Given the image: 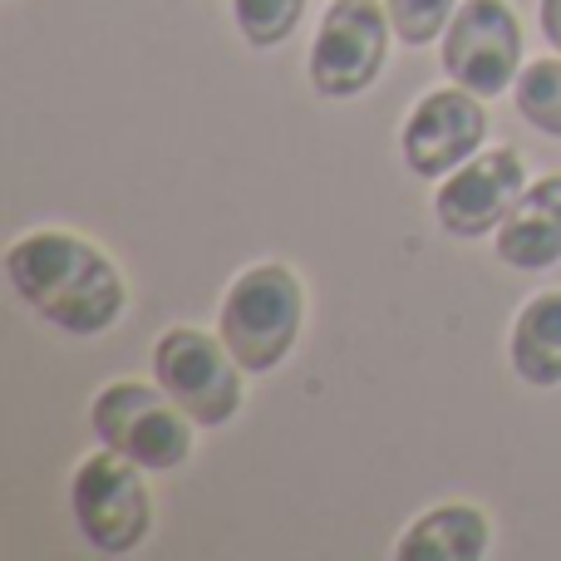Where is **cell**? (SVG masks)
<instances>
[{"mask_svg":"<svg viewBox=\"0 0 561 561\" xmlns=\"http://www.w3.org/2000/svg\"><path fill=\"white\" fill-rule=\"evenodd\" d=\"M493 542V527L478 507L468 503H444L428 507L424 517L404 527V537L394 542L399 561H478Z\"/></svg>","mask_w":561,"mask_h":561,"instance_id":"cell-11","label":"cell"},{"mask_svg":"<svg viewBox=\"0 0 561 561\" xmlns=\"http://www.w3.org/2000/svg\"><path fill=\"white\" fill-rule=\"evenodd\" d=\"M89 424H94L99 444L134 458L148 473H173L193 458L197 424L158 385H138V379L104 385L89 404Z\"/></svg>","mask_w":561,"mask_h":561,"instance_id":"cell-4","label":"cell"},{"mask_svg":"<svg viewBox=\"0 0 561 561\" xmlns=\"http://www.w3.org/2000/svg\"><path fill=\"white\" fill-rule=\"evenodd\" d=\"M537 25H542L547 45L561 55V0H537Z\"/></svg>","mask_w":561,"mask_h":561,"instance_id":"cell-16","label":"cell"},{"mask_svg":"<svg viewBox=\"0 0 561 561\" xmlns=\"http://www.w3.org/2000/svg\"><path fill=\"white\" fill-rule=\"evenodd\" d=\"M488 108L473 89L448 84L414 99V108L399 124V158L414 178H448L473 153H483Z\"/></svg>","mask_w":561,"mask_h":561,"instance_id":"cell-8","label":"cell"},{"mask_svg":"<svg viewBox=\"0 0 561 561\" xmlns=\"http://www.w3.org/2000/svg\"><path fill=\"white\" fill-rule=\"evenodd\" d=\"M527 183H533V178H527V163L517 148H483V153H473L463 168L438 178L434 222L444 227L448 237H463V242L488 237L503 227V217L513 213V203L523 197Z\"/></svg>","mask_w":561,"mask_h":561,"instance_id":"cell-9","label":"cell"},{"mask_svg":"<svg viewBox=\"0 0 561 561\" xmlns=\"http://www.w3.org/2000/svg\"><path fill=\"white\" fill-rule=\"evenodd\" d=\"M247 369L227 350L222 335H207L197 325H173L153 345V379L197 428H222L247 404Z\"/></svg>","mask_w":561,"mask_h":561,"instance_id":"cell-5","label":"cell"},{"mask_svg":"<svg viewBox=\"0 0 561 561\" xmlns=\"http://www.w3.org/2000/svg\"><path fill=\"white\" fill-rule=\"evenodd\" d=\"M497 262L513 272H547L561 262V173L533 178L503 227L493 232Z\"/></svg>","mask_w":561,"mask_h":561,"instance_id":"cell-10","label":"cell"},{"mask_svg":"<svg viewBox=\"0 0 561 561\" xmlns=\"http://www.w3.org/2000/svg\"><path fill=\"white\" fill-rule=\"evenodd\" d=\"M144 473L148 468H138L134 458L99 448L69 478V513L99 557H128L153 533V493Z\"/></svg>","mask_w":561,"mask_h":561,"instance_id":"cell-3","label":"cell"},{"mask_svg":"<svg viewBox=\"0 0 561 561\" xmlns=\"http://www.w3.org/2000/svg\"><path fill=\"white\" fill-rule=\"evenodd\" d=\"M389 39H394V25H389V10L379 0H330L306 55L310 89L320 99H335V104L359 99L385 75Z\"/></svg>","mask_w":561,"mask_h":561,"instance_id":"cell-6","label":"cell"},{"mask_svg":"<svg viewBox=\"0 0 561 561\" xmlns=\"http://www.w3.org/2000/svg\"><path fill=\"white\" fill-rule=\"evenodd\" d=\"M513 375L533 389L561 385V290H537L513 320L507 335Z\"/></svg>","mask_w":561,"mask_h":561,"instance_id":"cell-12","label":"cell"},{"mask_svg":"<svg viewBox=\"0 0 561 561\" xmlns=\"http://www.w3.org/2000/svg\"><path fill=\"white\" fill-rule=\"evenodd\" d=\"M438 65L478 99H497L523 75V25L507 0H463L438 35Z\"/></svg>","mask_w":561,"mask_h":561,"instance_id":"cell-7","label":"cell"},{"mask_svg":"<svg viewBox=\"0 0 561 561\" xmlns=\"http://www.w3.org/2000/svg\"><path fill=\"white\" fill-rule=\"evenodd\" d=\"M300 320H306V286L290 266L256 262L227 286L217 310V335L237 355L247 375H272L296 350Z\"/></svg>","mask_w":561,"mask_h":561,"instance_id":"cell-2","label":"cell"},{"mask_svg":"<svg viewBox=\"0 0 561 561\" xmlns=\"http://www.w3.org/2000/svg\"><path fill=\"white\" fill-rule=\"evenodd\" d=\"M513 104L537 134L561 138V55L552 59H527L523 75L513 84Z\"/></svg>","mask_w":561,"mask_h":561,"instance_id":"cell-13","label":"cell"},{"mask_svg":"<svg viewBox=\"0 0 561 561\" xmlns=\"http://www.w3.org/2000/svg\"><path fill=\"white\" fill-rule=\"evenodd\" d=\"M5 280L59 335L94 340L128 310V286L108 252L75 232H25L5 247Z\"/></svg>","mask_w":561,"mask_h":561,"instance_id":"cell-1","label":"cell"},{"mask_svg":"<svg viewBox=\"0 0 561 561\" xmlns=\"http://www.w3.org/2000/svg\"><path fill=\"white\" fill-rule=\"evenodd\" d=\"M458 5H463V0H385L394 39H404V45H414V49L434 45V39L448 30V20H454Z\"/></svg>","mask_w":561,"mask_h":561,"instance_id":"cell-15","label":"cell"},{"mask_svg":"<svg viewBox=\"0 0 561 561\" xmlns=\"http://www.w3.org/2000/svg\"><path fill=\"white\" fill-rule=\"evenodd\" d=\"M306 0H232V20L252 49H276L296 35Z\"/></svg>","mask_w":561,"mask_h":561,"instance_id":"cell-14","label":"cell"}]
</instances>
